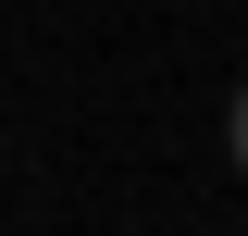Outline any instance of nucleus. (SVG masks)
Instances as JSON below:
<instances>
[{"instance_id":"nucleus-1","label":"nucleus","mask_w":248,"mask_h":236,"mask_svg":"<svg viewBox=\"0 0 248 236\" xmlns=\"http://www.w3.org/2000/svg\"><path fill=\"white\" fill-rule=\"evenodd\" d=\"M223 149H236V174H248V87L223 100Z\"/></svg>"}]
</instances>
